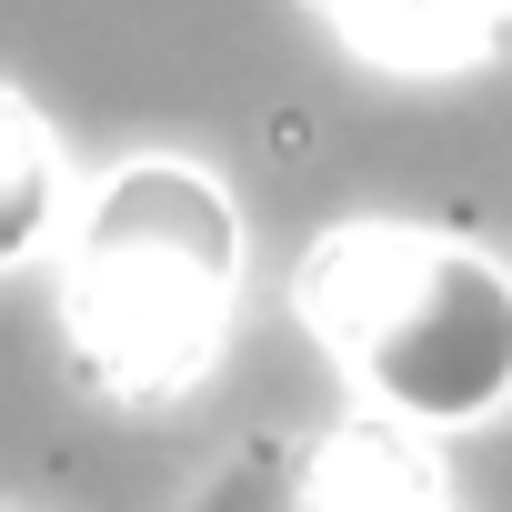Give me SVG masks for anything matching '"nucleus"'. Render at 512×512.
Returning a JSON list of instances; mask_svg holds the SVG:
<instances>
[{
    "label": "nucleus",
    "mask_w": 512,
    "mask_h": 512,
    "mask_svg": "<svg viewBox=\"0 0 512 512\" xmlns=\"http://www.w3.org/2000/svg\"><path fill=\"white\" fill-rule=\"evenodd\" d=\"M191 512H452L442 462L402 422H342V432H282L231 452Z\"/></svg>",
    "instance_id": "obj_3"
},
{
    "label": "nucleus",
    "mask_w": 512,
    "mask_h": 512,
    "mask_svg": "<svg viewBox=\"0 0 512 512\" xmlns=\"http://www.w3.org/2000/svg\"><path fill=\"white\" fill-rule=\"evenodd\" d=\"M61 141L41 131V111L21 91H0V272L31 262V251L61 231Z\"/></svg>",
    "instance_id": "obj_5"
},
{
    "label": "nucleus",
    "mask_w": 512,
    "mask_h": 512,
    "mask_svg": "<svg viewBox=\"0 0 512 512\" xmlns=\"http://www.w3.org/2000/svg\"><path fill=\"white\" fill-rule=\"evenodd\" d=\"M322 21L382 71H452L502 41L512 0H322Z\"/></svg>",
    "instance_id": "obj_4"
},
{
    "label": "nucleus",
    "mask_w": 512,
    "mask_h": 512,
    "mask_svg": "<svg viewBox=\"0 0 512 512\" xmlns=\"http://www.w3.org/2000/svg\"><path fill=\"white\" fill-rule=\"evenodd\" d=\"M241 211L201 161H121L71 231V372L101 402L191 392L231 332Z\"/></svg>",
    "instance_id": "obj_1"
},
{
    "label": "nucleus",
    "mask_w": 512,
    "mask_h": 512,
    "mask_svg": "<svg viewBox=\"0 0 512 512\" xmlns=\"http://www.w3.org/2000/svg\"><path fill=\"white\" fill-rule=\"evenodd\" d=\"M302 322L402 432H472L512 402V272L452 231L352 221L312 241Z\"/></svg>",
    "instance_id": "obj_2"
}]
</instances>
